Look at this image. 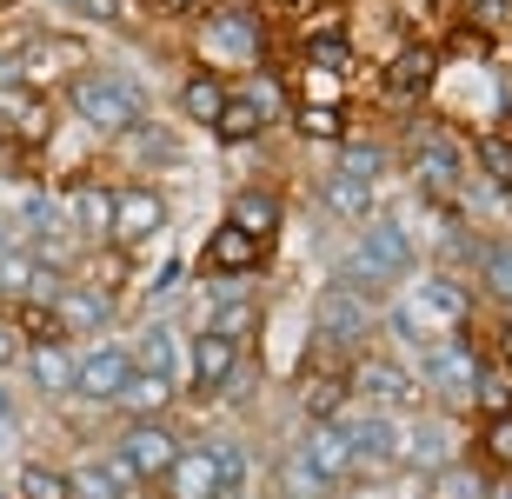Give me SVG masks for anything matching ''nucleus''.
<instances>
[{"mask_svg":"<svg viewBox=\"0 0 512 499\" xmlns=\"http://www.w3.org/2000/svg\"><path fill=\"white\" fill-rule=\"evenodd\" d=\"M7 240H14V233H7V227H0V247H7Z\"/></svg>","mask_w":512,"mask_h":499,"instance_id":"nucleus-51","label":"nucleus"},{"mask_svg":"<svg viewBox=\"0 0 512 499\" xmlns=\"http://www.w3.org/2000/svg\"><path fill=\"white\" fill-rule=\"evenodd\" d=\"M167 499H220V473H213V446H180V460L160 473Z\"/></svg>","mask_w":512,"mask_h":499,"instance_id":"nucleus-19","label":"nucleus"},{"mask_svg":"<svg viewBox=\"0 0 512 499\" xmlns=\"http://www.w3.org/2000/svg\"><path fill=\"white\" fill-rule=\"evenodd\" d=\"M300 453H306V466H313L326 486L353 480V440H346V420H313L306 440H300Z\"/></svg>","mask_w":512,"mask_h":499,"instance_id":"nucleus-15","label":"nucleus"},{"mask_svg":"<svg viewBox=\"0 0 512 499\" xmlns=\"http://www.w3.org/2000/svg\"><path fill=\"white\" fill-rule=\"evenodd\" d=\"M346 386H353V393H366L373 406H406V400L419 393L413 373H406L399 360H386V353H366V360L346 373Z\"/></svg>","mask_w":512,"mask_h":499,"instance_id":"nucleus-17","label":"nucleus"},{"mask_svg":"<svg viewBox=\"0 0 512 499\" xmlns=\"http://www.w3.org/2000/svg\"><path fill=\"white\" fill-rule=\"evenodd\" d=\"M114 453L127 460L133 480H160V473H167V466L180 460V433H173L167 420H133L127 433H120Z\"/></svg>","mask_w":512,"mask_h":499,"instance_id":"nucleus-8","label":"nucleus"},{"mask_svg":"<svg viewBox=\"0 0 512 499\" xmlns=\"http://www.w3.org/2000/svg\"><path fill=\"white\" fill-rule=\"evenodd\" d=\"M313 327H320L326 346H360L366 333H373V293L333 280V287L320 293V307H313Z\"/></svg>","mask_w":512,"mask_h":499,"instance_id":"nucleus-6","label":"nucleus"},{"mask_svg":"<svg viewBox=\"0 0 512 499\" xmlns=\"http://www.w3.org/2000/svg\"><path fill=\"white\" fill-rule=\"evenodd\" d=\"M333 173H346V180H366V187H380L386 147H380V140H346V147H340V167H333Z\"/></svg>","mask_w":512,"mask_h":499,"instance_id":"nucleus-31","label":"nucleus"},{"mask_svg":"<svg viewBox=\"0 0 512 499\" xmlns=\"http://www.w3.org/2000/svg\"><path fill=\"white\" fill-rule=\"evenodd\" d=\"M486 373L479 366V353L459 333H446V340L426 346V366H419V380H426V393H439V400H473V380Z\"/></svg>","mask_w":512,"mask_h":499,"instance_id":"nucleus-5","label":"nucleus"},{"mask_svg":"<svg viewBox=\"0 0 512 499\" xmlns=\"http://www.w3.org/2000/svg\"><path fill=\"white\" fill-rule=\"evenodd\" d=\"M27 54H34V67H47V60H54V67H74L80 47H74V40H34Z\"/></svg>","mask_w":512,"mask_h":499,"instance_id":"nucleus-43","label":"nucleus"},{"mask_svg":"<svg viewBox=\"0 0 512 499\" xmlns=\"http://www.w3.org/2000/svg\"><path fill=\"white\" fill-rule=\"evenodd\" d=\"M0 7H7V0H0Z\"/></svg>","mask_w":512,"mask_h":499,"instance_id":"nucleus-55","label":"nucleus"},{"mask_svg":"<svg viewBox=\"0 0 512 499\" xmlns=\"http://www.w3.org/2000/svg\"><path fill=\"white\" fill-rule=\"evenodd\" d=\"M0 499H14V486H0Z\"/></svg>","mask_w":512,"mask_h":499,"instance_id":"nucleus-53","label":"nucleus"},{"mask_svg":"<svg viewBox=\"0 0 512 499\" xmlns=\"http://www.w3.org/2000/svg\"><path fill=\"white\" fill-rule=\"evenodd\" d=\"M399 466H419L426 480H433L439 466H453V426H439V420H426V426H406Z\"/></svg>","mask_w":512,"mask_h":499,"instance_id":"nucleus-24","label":"nucleus"},{"mask_svg":"<svg viewBox=\"0 0 512 499\" xmlns=\"http://www.w3.org/2000/svg\"><path fill=\"white\" fill-rule=\"evenodd\" d=\"M60 280H47V267L34 260V247L27 240H7L0 247V300L7 307H20V300H54Z\"/></svg>","mask_w":512,"mask_h":499,"instance_id":"nucleus-13","label":"nucleus"},{"mask_svg":"<svg viewBox=\"0 0 512 499\" xmlns=\"http://www.w3.org/2000/svg\"><path fill=\"white\" fill-rule=\"evenodd\" d=\"M114 406H127L133 420H160V413L173 406V380H153V373H133V380H127V393H120Z\"/></svg>","mask_w":512,"mask_h":499,"instance_id":"nucleus-30","label":"nucleus"},{"mask_svg":"<svg viewBox=\"0 0 512 499\" xmlns=\"http://www.w3.org/2000/svg\"><path fill=\"white\" fill-rule=\"evenodd\" d=\"M413 173H419V187L433 193H453L459 187V173H466V154H459V140L446 134V127H426V134L413 140Z\"/></svg>","mask_w":512,"mask_h":499,"instance_id":"nucleus-11","label":"nucleus"},{"mask_svg":"<svg viewBox=\"0 0 512 499\" xmlns=\"http://www.w3.org/2000/svg\"><path fill=\"white\" fill-rule=\"evenodd\" d=\"M74 360L80 353H67V340H40V346H27V380L47 400H60V393H74Z\"/></svg>","mask_w":512,"mask_h":499,"instance_id":"nucleus-23","label":"nucleus"},{"mask_svg":"<svg viewBox=\"0 0 512 499\" xmlns=\"http://www.w3.org/2000/svg\"><path fill=\"white\" fill-rule=\"evenodd\" d=\"M67 107H74L80 127H94L107 140H127L140 120H147V94L140 80H127L120 67H87V74L67 80Z\"/></svg>","mask_w":512,"mask_h":499,"instance_id":"nucleus-1","label":"nucleus"},{"mask_svg":"<svg viewBox=\"0 0 512 499\" xmlns=\"http://www.w3.org/2000/svg\"><path fill=\"white\" fill-rule=\"evenodd\" d=\"M213 134L240 147V140H260V134H266V120L253 114V107H247L240 94H227V107H220V120H213Z\"/></svg>","mask_w":512,"mask_h":499,"instance_id":"nucleus-34","label":"nucleus"},{"mask_svg":"<svg viewBox=\"0 0 512 499\" xmlns=\"http://www.w3.org/2000/svg\"><path fill=\"white\" fill-rule=\"evenodd\" d=\"M280 220H286V207H280V193H266V187H240V193H233V207H227V227L253 233L260 247L280 233Z\"/></svg>","mask_w":512,"mask_h":499,"instance_id":"nucleus-22","label":"nucleus"},{"mask_svg":"<svg viewBox=\"0 0 512 499\" xmlns=\"http://www.w3.org/2000/svg\"><path fill=\"white\" fill-rule=\"evenodd\" d=\"M220 107H227V80H220V74H207V67H200V74L180 80V114H187V120L213 127V120H220Z\"/></svg>","mask_w":512,"mask_h":499,"instance_id":"nucleus-26","label":"nucleus"},{"mask_svg":"<svg viewBox=\"0 0 512 499\" xmlns=\"http://www.w3.org/2000/svg\"><path fill=\"white\" fill-rule=\"evenodd\" d=\"M506 14H512V0H473V20H479V27H499Z\"/></svg>","mask_w":512,"mask_h":499,"instance_id":"nucleus-46","label":"nucleus"},{"mask_svg":"<svg viewBox=\"0 0 512 499\" xmlns=\"http://www.w3.org/2000/svg\"><path fill=\"white\" fill-rule=\"evenodd\" d=\"M266 54V27L253 7H213L207 27H200V60H207V74L213 67H240V74H253Z\"/></svg>","mask_w":512,"mask_h":499,"instance_id":"nucleus-4","label":"nucleus"},{"mask_svg":"<svg viewBox=\"0 0 512 499\" xmlns=\"http://www.w3.org/2000/svg\"><path fill=\"white\" fill-rule=\"evenodd\" d=\"M353 400V386H346V373H313V380L300 386V406L306 420H340V406Z\"/></svg>","mask_w":512,"mask_h":499,"instance_id":"nucleus-28","label":"nucleus"},{"mask_svg":"<svg viewBox=\"0 0 512 499\" xmlns=\"http://www.w3.org/2000/svg\"><path fill=\"white\" fill-rule=\"evenodd\" d=\"M160 14H173V20H193V14H213V0H160Z\"/></svg>","mask_w":512,"mask_h":499,"instance_id":"nucleus-47","label":"nucleus"},{"mask_svg":"<svg viewBox=\"0 0 512 499\" xmlns=\"http://www.w3.org/2000/svg\"><path fill=\"white\" fill-rule=\"evenodd\" d=\"M260 260H266V247L253 240V233L227 227V220H220V227L207 233V253H200V267H207V273H220V280H240V273H253Z\"/></svg>","mask_w":512,"mask_h":499,"instance_id":"nucleus-18","label":"nucleus"},{"mask_svg":"<svg viewBox=\"0 0 512 499\" xmlns=\"http://www.w3.org/2000/svg\"><path fill=\"white\" fill-rule=\"evenodd\" d=\"M320 200H326V213H340V220H373V187H366V180H346V173H326Z\"/></svg>","mask_w":512,"mask_h":499,"instance_id":"nucleus-29","label":"nucleus"},{"mask_svg":"<svg viewBox=\"0 0 512 499\" xmlns=\"http://www.w3.org/2000/svg\"><path fill=\"white\" fill-rule=\"evenodd\" d=\"M14 360H27V340L14 333V320H0V373H7Z\"/></svg>","mask_w":512,"mask_h":499,"instance_id":"nucleus-45","label":"nucleus"},{"mask_svg":"<svg viewBox=\"0 0 512 499\" xmlns=\"http://www.w3.org/2000/svg\"><path fill=\"white\" fill-rule=\"evenodd\" d=\"M127 353H133V373H153V380H173L180 373V340L167 327H147L140 346H127Z\"/></svg>","mask_w":512,"mask_h":499,"instance_id":"nucleus-27","label":"nucleus"},{"mask_svg":"<svg viewBox=\"0 0 512 499\" xmlns=\"http://www.w3.org/2000/svg\"><path fill=\"white\" fill-rule=\"evenodd\" d=\"M466 287H459L453 273H426L406 300L393 307V333L399 340H433V333H453V327H466Z\"/></svg>","mask_w":512,"mask_h":499,"instance_id":"nucleus-2","label":"nucleus"},{"mask_svg":"<svg viewBox=\"0 0 512 499\" xmlns=\"http://www.w3.org/2000/svg\"><path fill=\"white\" fill-rule=\"evenodd\" d=\"M479 273H486V293H493V300H512V240L479 247Z\"/></svg>","mask_w":512,"mask_h":499,"instance_id":"nucleus-39","label":"nucleus"},{"mask_svg":"<svg viewBox=\"0 0 512 499\" xmlns=\"http://www.w3.org/2000/svg\"><path fill=\"white\" fill-rule=\"evenodd\" d=\"M213 446V473H220V499H240L247 493V453L233 440H207Z\"/></svg>","mask_w":512,"mask_h":499,"instance_id":"nucleus-36","label":"nucleus"},{"mask_svg":"<svg viewBox=\"0 0 512 499\" xmlns=\"http://www.w3.org/2000/svg\"><path fill=\"white\" fill-rule=\"evenodd\" d=\"M306 67H313V74H346V67H353L346 34H313L306 40Z\"/></svg>","mask_w":512,"mask_h":499,"instance_id":"nucleus-37","label":"nucleus"},{"mask_svg":"<svg viewBox=\"0 0 512 499\" xmlns=\"http://www.w3.org/2000/svg\"><path fill=\"white\" fill-rule=\"evenodd\" d=\"M233 94L247 100L253 114L266 120V127H273V120H286V87L280 80H266V74H247V87H233Z\"/></svg>","mask_w":512,"mask_h":499,"instance_id":"nucleus-35","label":"nucleus"},{"mask_svg":"<svg viewBox=\"0 0 512 499\" xmlns=\"http://www.w3.org/2000/svg\"><path fill=\"white\" fill-rule=\"evenodd\" d=\"M67 220H74L87 240H107V227H114V187H100V180H80L74 193H67Z\"/></svg>","mask_w":512,"mask_h":499,"instance_id":"nucleus-25","label":"nucleus"},{"mask_svg":"<svg viewBox=\"0 0 512 499\" xmlns=\"http://www.w3.org/2000/svg\"><path fill=\"white\" fill-rule=\"evenodd\" d=\"M506 193H512V180H506Z\"/></svg>","mask_w":512,"mask_h":499,"instance_id":"nucleus-54","label":"nucleus"},{"mask_svg":"<svg viewBox=\"0 0 512 499\" xmlns=\"http://www.w3.org/2000/svg\"><path fill=\"white\" fill-rule=\"evenodd\" d=\"M280 486H286V499H320V493H326V480L313 473V466H306L300 446H293V453L280 460Z\"/></svg>","mask_w":512,"mask_h":499,"instance_id":"nucleus-38","label":"nucleus"},{"mask_svg":"<svg viewBox=\"0 0 512 499\" xmlns=\"http://www.w3.org/2000/svg\"><path fill=\"white\" fill-rule=\"evenodd\" d=\"M433 74H439V54H433V47H419V40H413V47H399L393 67H386V100H399V107L426 100Z\"/></svg>","mask_w":512,"mask_h":499,"instance_id":"nucleus-20","label":"nucleus"},{"mask_svg":"<svg viewBox=\"0 0 512 499\" xmlns=\"http://www.w3.org/2000/svg\"><path fill=\"white\" fill-rule=\"evenodd\" d=\"M47 307H54L60 340H67V333H100V327H114V293H107V287H60Z\"/></svg>","mask_w":512,"mask_h":499,"instance_id":"nucleus-14","label":"nucleus"},{"mask_svg":"<svg viewBox=\"0 0 512 499\" xmlns=\"http://www.w3.org/2000/svg\"><path fill=\"white\" fill-rule=\"evenodd\" d=\"M506 360H512V327H506Z\"/></svg>","mask_w":512,"mask_h":499,"instance_id":"nucleus-50","label":"nucleus"},{"mask_svg":"<svg viewBox=\"0 0 512 499\" xmlns=\"http://www.w3.org/2000/svg\"><path fill=\"white\" fill-rule=\"evenodd\" d=\"M167 227V200L153 187H114V227H107V240H114L120 253L147 247L153 233Z\"/></svg>","mask_w":512,"mask_h":499,"instance_id":"nucleus-7","label":"nucleus"},{"mask_svg":"<svg viewBox=\"0 0 512 499\" xmlns=\"http://www.w3.org/2000/svg\"><path fill=\"white\" fill-rule=\"evenodd\" d=\"M473 400L486 406V413H506V400H512V386L499 380V373H479V380H473Z\"/></svg>","mask_w":512,"mask_h":499,"instance_id":"nucleus-42","label":"nucleus"},{"mask_svg":"<svg viewBox=\"0 0 512 499\" xmlns=\"http://www.w3.org/2000/svg\"><path fill=\"white\" fill-rule=\"evenodd\" d=\"M479 160H486L493 180H512V147H506V140H479Z\"/></svg>","mask_w":512,"mask_h":499,"instance_id":"nucleus-44","label":"nucleus"},{"mask_svg":"<svg viewBox=\"0 0 512 499\" xmlns=\"http://www.w3.org/2000/svg\"><path fill=\"white\" fill-rule=\"evenodd\" d=\"M486 499H512V480H499V486H486Z\"/></svg>","mask_w":512,"mask_h":499,"instance_id":"nucleus-49","label":"nucleus"},{"mask_svg":"<svg viewBox=\"0 0 512 499\" xmlns=\"http://www.w3.org/2000/svg\"><path fill=\"white\" fill-rule=\"evenodd\" d=\"M293 127H300L306 140H346V107H300Z\"/></svg>","mask_w":512,"mask_h":499,"instance_id":"nucleus-40","label":"nucleus"},{"mask_svg":"<svg viewBox=\"0 0 512 499\" xmlns=\"http://www.w3.org/2000/svg\"><path fill=\"white\" fill-rule=\"evenodd\" d=\"M426 499H486V473L479 466H439Z\"/></svg>","mask_w":512,"mask_h":499,"instance_id":"nucleus-33","label":"nucleus"},{"mask_svg":"<svg viewBox=\"0 0 512 499\" xmlns=\"http://www.w3.org/2000/svg\"><path fill=\"white\" fill-rule=\"evenodd\" d=\"M133 380V353L127 346H87L74 360V393L80 400H94V406H114L120 393H127Z\"/></svg>","mask_w":512,"mask_h":499,"instance_id":"nucleus-9","label":"nucleus"},{"mask_svg":"<svg viewBox=\"0 0 512 499\" xmlns=\"http://www.w3.org/2000/svg\"><path fill=\"white\" fill-rule=\"evenodd\" d=\"M54 7H80V0H54Z\"/></svg>","mask_w":512,"mask_h":499,"instance_id":"nucleus-52","label":"nucleus"},{"mask_svg":"<svg viewBox=\"0 0 512 499\" xmlns=\"http://www.w3.org/2000/svg\"><path fill=\"white\" fill-rule=\"evenodd\" d=\"M0 134L20 140V147H40L54 134V114H47V100L27 80H0Z\"/></svg>","mask_w":512,"mask_h":499,"instance_id":"nucleus-10","label":"nucleus"},{"mask_svg":"<svg viewBox=\"0 0 512 499\" xmlns=\"http://www.w3.org/2000/svg\"><path fill=\"white\" fill-rule=\"evenodd\" d=\"M133 486H140V480L127 473L120 453H107V460H80L74 473H67V493H74V499H127Z\"/></svg>","mask_w":512,"mask_h":499,"instance_id":"nucleus-21","label":"nucleus"},{"mask_svg":"<svg viewBox=\"0 0 512 499\" xmlns=\"http://www.w3.org/2000/svg\"><path fill=\"white\" fill-rule=\"evenodd\" d=\"M413 267V240H406V227L399 220H366V233H360V247L346 253V267H340V287H360V293H380L393 273H406Z\"/></svg>","mask_w":512,"mask_h":499,"instance_id":"nucleus-3","label":"nucleus"},{"mask_svg":"<svg viewBox=\"0 0 512 499\" xmlns=\"http://www.w3.org/2000/svg\"><path fill=\"white\" fill-rule=\"evenodd\" d=\"M346 440H353V473H380V466H399L406 426H393L386 413H360L346 420Z\"/></svg>","mask_w":512,"mask_h":499,"instance_id":"nucleus-12","label":"nucleus"},{"mask_svg":"<svg viewBox=\"0 0 512 499\" xmlns=\"http://www.w3.org/2000/svg\"><path fill=\"white\" fill-rule=\"evenodd\" d=\"M14 499H74V493H67V473H60V466L27 460V466L14 473Z\"/></svg>","mask_w":512,"mask_h":499,"instance_id":"nucleus-32","label":"nucleus"},{"mask_svg":"<svg viewBox=\"0 0 512 499\" xmlns=\"http://www.w3.org/2000/svg\"><path fill=\"white\" fill-rule=\"evenodd\" d=\"M187 366H193V386H200V393H220V386H233V373H240V340L200 327L193 346H187Z\"/></svg>","mask_w":512,"mask_h":499,"instance_id":"nucleus-16","label":"nucleus"},{"mask_svg":"<svg viewBox=\"0 0 512 499\" xmlns=\"http://www.w3.org/2000/svg\"><path fill=\"white\" fill-rule=\"evenodd\" d=\"M0 426H14V393L0 386Z\"/></svg>","mask_w":512,"mask_h":499,"instance_id":"nucleus-48","label":"nucleus"},{"mask_svg":"<svg viewBox=\"0 0 512 499\" xmlns=\"http://www.w3.org/2000/svg\"><path fill=\"white\" fill-rule=\"evenodd\" d=\"M479 446H486V460L512 466V413H486V433H479Z\"/></svg>","mask_w":512,"mask_h":499,"instance_id":"nucleus-41","label":"nucleus"}]
</instances>
